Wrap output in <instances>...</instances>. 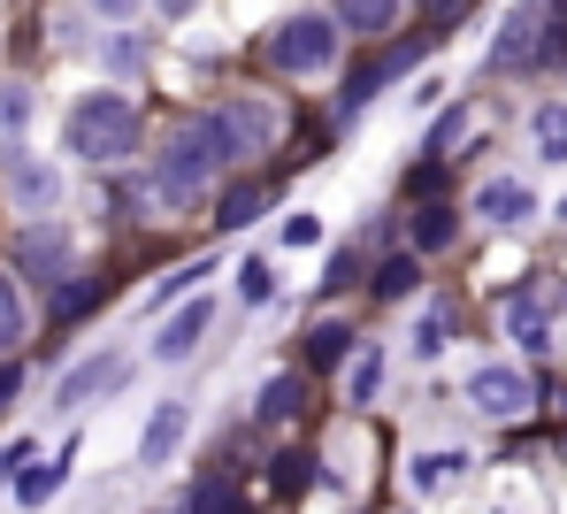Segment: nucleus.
<instances>
[{"label":"nucleus","mask_w":567,"mask_h":514,"mask_svg":"<svg viewBox=\"0 0 567 514\" xmlns=\"http://www.w3.org/2000/svg\"><path fill=\"white\" fill-rule=\"evenodd\" d=\"M223 162H238V146H230L223 115H199V123H185V131L169 138V154H162V193H169V201H192V193H207Z\"/></svg>","instance_id":"nucleus-1"},{"label":"nucleus","mask_w":567,"mask_h":514,"mask_svg":"<svg viewBox=\"0 0 567 514\" xmlns=\"http://www.w3.org/2000/svg\"><path fill=\"white\" fill-rule=\"evenodd\" d=\"M70 154L78 162H115V154H131V138H138V101H123V93H85V101L70 107Z\"/></svg>","instance_id":"nucleus-2"},{"label":"nucleus","mask_w":567,"mask_h":514,"mask_svg":"<svg viewBox=\"0 0 567 514\" xmlns=\"http://www.w3.org/2000/svg\"><path fill=\"white\" fill-rule=\"evenodd\" d=\"M330 54H338V23L330 16H284L277 31H269V62L291 70V78L330 70Z\"/></svg>","instance_id":"nucleus-3"},{"label":"nucleus","mask_w":567,"mask_h":514,"mask_svg":"<svg viewBox=\"0 0 567 514\" xmlns=\"http://www.w3.org/2000/svg\"><path fill=\"white\" fill-rule=\"evenodd\" d=\"M468 400L483 414H498V422H514V414H529L537 392H529V377H522V369H498V361H491V369H475V377H468Z\"/></svg>","instance_id":"nucleus-4"},{"label":"nucleus","mask_w":567,"mask_h":514,"mask_svg":"<svg viewBox=\"0 0 567 514\" xmlns=\"http://www.w3.org/2000/svg\"><path fill=\"white\" fill-rule=\"evenodd\" d=\"M8 201L31 207V215H47V207L62 201V169L39 162V154H16V162H8Z\"/></svg>","instance_id":"nucleus-5"},{"label":"nucleus","mask_w":567,"mask_h":514,"mask_svg":"<svg viewBox=\"0 0 567 514\" xmlns=\"http://www.w3.org/2000/svg\"><path fill=\"white\" fill-rule=\"evenodd\" d=\"M123 384V353H93V361H78L70 377H62V408H85L100 392H115Z\"/></svg>","instance_id":"nucleus-6"},{"label":"nucleus","mask_w":567,"mask_h":514,"mask_svg":"<svg viewBox=\"0 0 567 514\" xmlns=\"http://www.w3.org/2000/svg\"><path fill=\"white\" fill-rule=\"evenodd\" d=\"M177 438H185V400H162L154 422H146V438H138V469H162L177 453Z\"/></svg>","instance_id":"nucleus-7"},{"label":"nucleus","mask_w":567,"mask_h":514,"mask_svg":"<svg viewBox=\"0 0 567 514\" xmlns=\"http://www.w3.org/2000/svg\"><path fill=\"white\" fill-rule=\"evenodd\" d=\"M475 215H483V223H529V215H537V201H529V185L491 177V185L475 193Z\"/></svg>","instance_id":"nucleus-8"},{"label":"nucleus","mask_w":567,"mask_h":514,"mask_svg":"<svg viewBox=\"0 0 567 514\" xmlns=\"http://www.w3.org/2000/svg\"><path fill=\"white\" fill-rule=\"evenodd\" d=\"M199 330H207V300H192V308L169 315V322H162V338H154V353H162V361H185L192 346H199Z\"/></svg>","instance_id":"nucleus-9"},{"label":"nucleus","mask_w":567,"mask_h":514,"mask_svg":"<svg viewBox=\"0 0 567 514\" xmlns=\"http://www.w3.org/2000/svg\"><path fill=\"white\" fill-rule=\"evenodd\" d=\"M62 254H70V223H62V230H23V246H16V261H23L31 277H54Z\"/></svg>","instance_id":"nucleus-10"},{"label":"nucleus","mask_w":567,"mask_h":514,"mask_svg":"<svg viewBox=\"0 0 567 514\" xmlns=\"http://www.w3.org/2000/svg\"><path fill=\"white\" fill-rule=\"evenodd\" d=\"M461 469H468L461 453H422V461H414V492H453Z\"/></svg>","instance_id":"nucleus-11"},{"label":"nucleus","mask_w":567,"mask_h":514,"mask_svg":"<svg viewBox=\"0 0 567 514\" xmlns=\"http://www.w3.org/2000/svg\"><path fill=\"white\" fill-rule=\"evenodd\" d=\"M62 476H70V453H54V461L23 469V476H16V500H23V507H39V500H47V492H54Z\"/></svg>","instance_id":"nucleus-12"},{"label":"nucleus","mask_w":567,"mask_h":514,"mask_svg":"<svg viewBox=\"0 0 567 514\" xmlns=\"http://www.w3.org/2000/svg\"><path fill=\"white\" fill-rule=\"evenodd\" d=\"M299 400H307V384H299V377H269V384H261V422H291Z\"/></svg>","instance_id":"nucleus-13"},{"label":"nucleus","mask_w":567,"mask_h":514,"mask_svg":"<svg viewBox=\"0 0 567 514\" xmlns=\"http://www.w3.org/2000/svg\"><path fill=\"white\" fill-rule=\"evenodd\" d=\"M453 223H461L453 207H422V215H414V246H422V254H437V246H453Z\"/></svg>","instance_id":"nucleus-14"},{"label":"nucleus","mask_w":567,"mask_h":514,"mask_svg":"<svg viewBox=\"0 0 567 514\" xmlns=\"http://www.w3.org/2000/svg\"><path fill=\"white\" fill-rule=\"evenodd\" d=\"M537 146H545V162H567V101L537 107Z\"/></svg>","instance_id":"nucleus-15"},{"label":"nucleus","mask_w":567,"mask_h":514,"mask_svg":"<svg viewBox=\"0 0 567 514\" xmlns=\"http://www.w3.org/2000/svg\"><path fill=\"white\" fill-rule=\"evenodd\" d=\"M238 300H246V308H269V300H277V269H269V261H246V269H238Z\"/></svg>","instance_id":"nucleus-16"},{"label":"nucleus","mask_w":567,"mask_h":514,"mask_svg":"<svg viewBox=\"0 0 567 514\" xmlns=\"http://www.w3.org/2000/svg\"><path fill=\"white\" fill-rule=\"evenodd\" d=\"M93 308H100V285H70V277L54 285V315H62V322H70V315H93Z\"/></svg>","instance_id":"nucleus-17"},{"label":"nucleus","mask_w":567,"mask_h":514,"mask_svg":"<svg viewBox=\"0 0 567 514\" xmlns=\"http://www.w3.org/2000/svg\"><path fill=\"white\" fill-rule=\"evenodd\" d=\"M377 292L383 300H406V292H414V261H406V254H391V261L377 269Z\"/></svg>","instance_id":"nucleus-18"},{"label":"nucleus","mask_w":567,"mask_h":514,"mask_svg":"<svg viewBox=\"0 0 567 514\" xmlns=\"http://www.w3.org/2000/svg\"><path fill=\"white\" fill-rule=\"evenodd\" d=\"M391 16H399V8H383V0H361V8H346V16H330V23H346V31H391Z\"/></svg>","instance_id":"nucleus-19"},{"label":"nucleus","mask_w":567,"mask_h":514,"mask_svg":"<svg viewBox=\"0 0 567 514\" xmlns=\"http://www.w3.org/2000/svg\"><path fill=\"white\" fill-rule=\"evenodd\" d=\"M254 207H261V185H230V193H223V207H215V215H223V230H238V223H246V215H254Z\"/></svg>","instance_id":"nucleus-20"},{"label":"nucleus","mask_w":567,"mask_h":514,"mask_svg":"<svg viewBox=\"0 0 567 514\" xmlns=\"http://www.w3.org/2000/svg\"><path fill=\"white\" fill-rule=\"evenodd\" d=\"M529 31H537V16L522 8V16H506V39H498V62H522L529 54Z\"/></svg>","instance_id":"nucleus-21"},{"label":"nucleus","mask_w":567,"mask_h":514,"mask_svg":"<svg viewBox=\"0 0 567 514\" xmlns=\"http://www.w3.org/2000/svg\"><path fill=\"white\" fill-rule=\"evenodd\" d=\"M346 346H353V330H346V322H322V330H315V369L346 361Z\"/></svg>","instance_id":"nucleus-22"},{"label":"nucleus","mask_w":567,"mask_h":514,"mask_svg":"<svg viewBox=\"0 0 567 514\" xmlns=\"http://www.w3.org/2000/svg\"><path fill=\"white\" fill-rule=\"evenodd\" d=\"M16 338H23V300H16V285L0 277V353H8Z\"/></svg>","instance_id":"nucleus-23"},{"label":"nucleus","mask_w":567,"mask_h":514,"mask_svg":"<svg viewBox=\"0 0 567 514\" xmlns=\"http://www.w3.org/2000/svg\"><path fill=\"white\" fill-rule=\"evenodd\" d=\"M192 514H238V492L230 484H199L192 492Z\"/></svg>","instance_id":"nucleus-24"},{"label":"nucleus","mask_w":567,"mask_h":514,"mask_svg":"<svg viewBox=\"0 0 567 514\" xmlns=\"http://www.w3.org/2000/svg\"><path fill=\"white\" fill-rule=\"evenodd\" d=\"M23 123H31V93L8 85V93H0V131H23Z\"/></svg>","instance_id":"nucleus-25"},{"label":"nucleus","mask_w":567,"mask_h":514,"mask_svg":"<svg viewBox=\"0 0 567 514\" xmlns=\"http://www.w3.org/2000/svg\"><path fill=\"white\" fill-rule=\"evenodd\" d=\"M315 238H322L315 215H284V246H315Z\"/></svg>","instance_id":"nucleus-26"},{"label":"nucleus","mask_w":567,"mask_h":514,"mask_svg":"<svg viewBox=\"0 0 567 514\" xmlns=\"http://www.w3.org/2000/svg\"><path fill=\"white\" fill-rule=\"evenodd\" d=\"M445 330H453V315H445V308L422 315V353H437V346H445Z\"/></svg>","instance_id":"nucleus-27"},{"label":"nucleus","mask_w":567,"mask_h":514,"mask_svg":"<svg viewBox=\"0 0 567 514\" xmlns=\"http://www.w3.org/2000/svg\"><path fill=\"white\" fill-rule=\"evenodd\" d=\"M377 384H383V361H377V353H369V361L353 369V400H377Z\"/></svg>","instance_id":"nucleus-28"},{"label":"nucleus","mask_w":567,"mask_h":514,"mask_svg":"<svg viewBox=\"0 0 567 514\" xmlns=\"http://www.w3.org/2000/svg\"><path fill=\"white\" fill-rule=\"evenodd\" d=\"M307 469H315V461H299V453H291V461H277V484H284V492H299V484H307Z\"/></svg>","instance_id":"nucleus-29"},{"label":"nucleus","mask_w":567,"mask_h":514,"mask_svg":"<svg viewBox=\"0 0 567 514\" xmlns=\"http://www.w3.org/2000/svg\"><path fill=\"white\" fill-rule=\"evenodd\" d=\"M353 277H361V261H353V254H338V261H330V292H346Z\"/></svg>","instance_id":"nucleus-30"},{"label":"nucleus","mask_w":567,"mask_h":514,"mask_svg":"<svg viewBox=\"0 0 567 514\" xmlns=\"http://www.w3.org/2000/svg\"><path fill=\"white\" fill-rule=\"evenodd\" d=\"M23 461H31V445H23V438H16V445H0V484H8V476H16Z\"/></svg>","instance_id":"nucleus-31"},{"label":"nucleus","mask_w":567,"mask_h":514,"mask_svg":"<svg viewBox=\"0 0 567 514\" xmlns=\"http://www.w3.org/2000/svg\"><path fill=\"white\" fill-rule=\"evenodd\" d=\"M16 392H23V369H16V361H0V408H8Z\"/></svg>","instance_id":"nucleus-32"}]
</instances>
